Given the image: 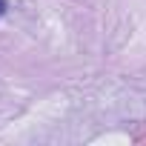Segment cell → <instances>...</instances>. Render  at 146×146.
<instances>
[{
    "instance_id": "1",
    "label": "cell",
    "mask_w": 146,
    "mask_h": 146,
    "mask_svg": "<svg viewBox=\"0 0 146 146\" xmlns=\"http://www.w3.org/2000/svg\"><path fill=\"white\" fill-rule=\"evenodd\" d=\"M6 15V0H0V17Z\"/></svg>"
}]
</instances>
